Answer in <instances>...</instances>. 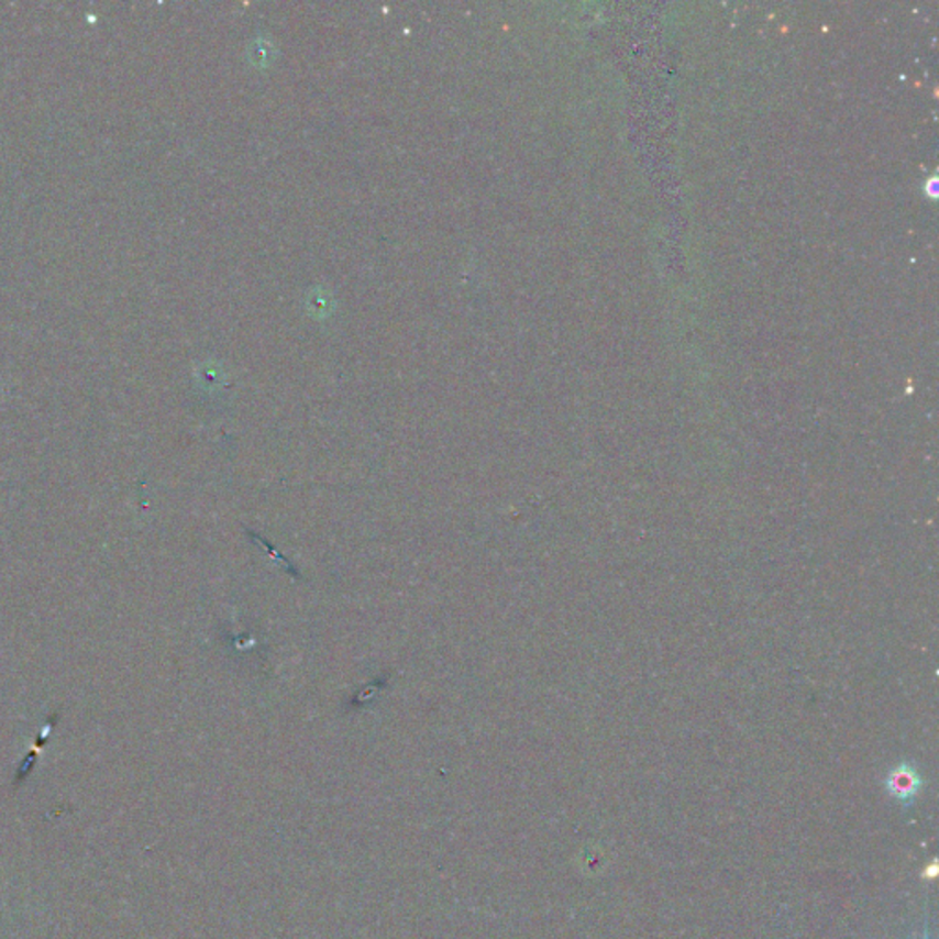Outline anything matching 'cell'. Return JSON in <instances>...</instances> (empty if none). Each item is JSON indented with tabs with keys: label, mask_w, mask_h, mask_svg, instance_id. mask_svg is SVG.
Listing matches in <instances>:
<instances>
[{
	"label": "cell",
	"mask_w": 939,
	"mask_h": 939,
	"mask_svg": "<svg viewBox=\"0 0 939 939\" xmlns=\"http://www.w3.org/2000/svg\"><path fill=\"white\" fill-rule=\"evenodd\" d=\"M921 784L919 774L908 765H899V767L894 769L886 780V787H888L890 793L903 802L912 800Z\"/></svg>",
	"instance_id": "1"
},
{
	"label": "cell",
	"mask_w": 939,
	"mask_h": 939,
	"mask_svg": "<svg viewBox=\"0 0 939 939\" xmlns=\"http://www.w3.org/2000/svg\"><path fill=\"white\" fill-rule=\"evenodd\" d=\"M936 870H938V868H936V862H934V864H930V868H928L927 872H925V875H927V877L932 879L934 875H936Z\"/></svg>",
	"instance_id": "2"
}]
</instances>
